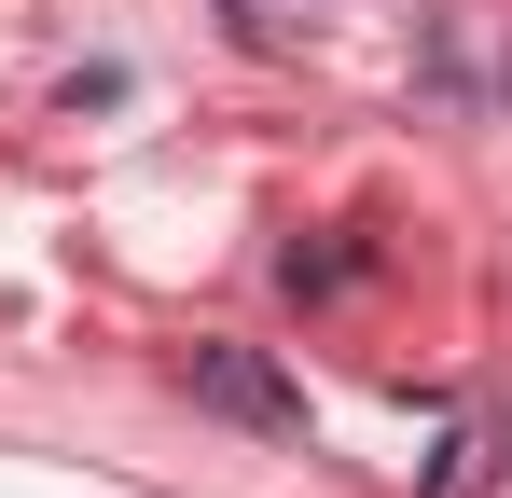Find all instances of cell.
Instances as JSON below:
<instances>
[{"label": "cell", "instance_id": "obj_1", "mask_svg": "<svg viewBox=\"0 0 512 498\" xmlns=\"http://www.w3.org/2000/svg\"><path fill=\"white\" fill-rule=\"evenodd\" d=\"M180 388H194L208 415H236V429H263V443H305V402L263 374L250 346H194V360H180Z\"/></svg>", "mask_w": 512, "mask_h": 498}]
</instances>
